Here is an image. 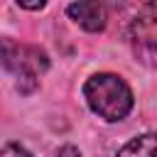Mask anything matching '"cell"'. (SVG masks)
<instances>
[{"instance_id": "7", "label": "cell", "mask_w": 157, "mask_h": 157, "mask_svg": "<svg viewBox=\"0 0 157 157\" xmlns=\"http://www.w3.org/2000/svg\"><path fill=\"white\" fill-rule=\"evenodd\" d=\"M59 157H81V155H78V150H74V147H61V150H59Z\"/></svg>"}, {"instance_id": "5", "label": "cell", "mask_w": 157, "mask_h": 157, "mask_svg": "<svg viewBox=\"0 0 157 157\" xmlns=\"http://www.w3.org/2000/svg\"><path fill=\"white\" fill-rule=\"evenodd\" d=\"M115 157H157V132H145L128 140Z\"/></svg>"}, {"instance_id": "1", "label": "cell", "mask_w": 157, "mask_h": 157, "mask_svg": "<svg viewBox=\"0 0 157 157\" xmlns=\"http://www.w3.org/2000/svg\"><path fill=\"white\" fill-rule=\"evenodd\" d=\"M83 98L88 108L108 123L123 120L132 110V91L118 74H93L83 83Z\"/></svg>"}, {"instance_id": "6", "label": "cell", "mask_w": 157, "mask_h": 157, "mask_svg": "<svg viewBox=\"0 0 157 157\" xmlns=\"http://www.w3.org/2000/svg\"><path fill=\"white\" fill-rule=\"evenodd\" d=\"M0 157H32L25 147H20V145H15V142H7L5 147H2V155Z\"/></svg>"}, {"instance_id": "3", "label": "cell", "mask_w": 157, "mask_h": 157, "mask_svg": "<svg viewBox=\"0 0 157 157\" xmlns=\"http://www.w3.org/2000/svg\"><path fill=\"white\" fill-rule=\"evenodd\" d=\"M66 12L76 25H81L88 32H101L108 22V10L101 2H71Z\"/></svg>"}, {"instance_id": "4", "label": "cell", "mask_w": 157, "mask_h": 157, "mask_svg": "<svg viewBox=\"0 0 157 157\" xmlns=\"http://www.w3.org/2000/svg\"><path fill=\"white\" fill-rule=\"evenodd\" d=\"M132 44L135 52L157 61V17H140L132 25Z\"/></svg>"}, {"instance_id": "8", "label": "cell", "mask_w": 157, "mask_h": 157, "mask_svg": "<svg viewBox=\"0 0 157 157\" xmlns=\"http://www.w3.org/2000/svg\"><path fill=\"white\" fill-rule=\"evenodd\" d=\"M20 7H29V10H42L44 7V2H17Z\"/></svg>"}, {"instance_id": "2", "label": "cell", "mask_w": 157, "mask_h": 157, "mask_svg": "<svg viewBox=\"0 0 157 157\" xmlns=\"http://www.w3.org/2000/svg\"><path fill=\"white\" fill-rule=\"evenodd\" d=\"M2 66L12 74L20 93H32L39 86V76L47 71L49 59L39 47L2 39Z\"/></svg>"}]
</instances>
